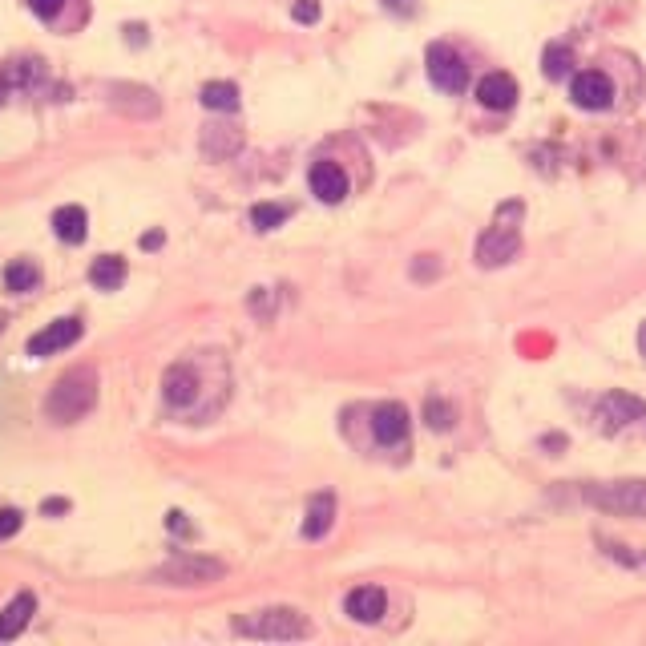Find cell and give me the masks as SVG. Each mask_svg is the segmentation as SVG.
<instances>
[{"instance_id": "obj_2", "label": "cell", "mask_w": 646, "mask_h": 646, "mask_svg": "<svg viewBox=\"0 0 646 646\" xmlns=\"http://www.w3.org/2000/svg\"><path fill=\"white\" fill-rule=\"evenodd\" d=\"M521 202H505L501 210H497V219H493V227L481 235V243H477V263L481 267H501V263H509L517 251H521V231H517V223H521Z\"/></svg>"}, {"instance_id": "obj_20", "label": "cell", "mask_w": 646, "mask_h": 646, "mask_svg": "<svg viewBox=\"0 0 646 646\" xmlns=\"http://www.w3.org/2000/svg\"><path fill=\"white\" fill-rule=\"evenodd\" d=\"M122 279H126V259H118V255H101V259L89 267V283H93L97 291H118Z\"/></svg>"}, {"instance_id": "obj_10", "label": "cell", "mask_w": 646, "mask_h": 646, "mask_svg": "<svg viewBox=\"0 0 646 646\" xmlns=\"http://www.w3.org/2000/svg\"><path fill=\"white\" fill-rule=\"evenodd\" d=\"M307 182H311V194L319 202H344L348 198V174L336 162H315Z\"/></svg>"}, {"instance_id": "obj_3", "label": "cell", "mask_w": 646, "mask_h": 646, "mask_svg": "<svg viewBox=\"0 0 646 646\" xmlns=\"http://www.w3.org/2000/svg\"><path fill=\"white\" fill-rule=\"evenodd\" d=\"M239 634L247 638H271V642H291V638H307L311 626L299 610H287V606H275V610H259V614H247L235 622Z\"/></svg>"}, {"instance_id": "obj_17", "label": "cell", "mask_w": 646, "mask_h": 646, "mask_svg": "<svg viewBox=\"0 0 646 646\" xmlns=\"http://www.w3.org/2000/svg\"><path fill=\"white\" fill-rule=\"evenodd\" d=\"M332 521H336V497L332 493H315L311 497V505H307V517H303V537H323L332 529Z\"/></svg>"}, {"instance_id": "obj_29", "label": "cell", "mask_w": 646, "mask_h": 646, "mask_svg": "<svg viewBox=\"0 0 646 646\" xmlns=\"http://www.w3.org/2000/svg\"><path fill=\"white\" fill-rule=\"evenodd\" d=\"M65 509H69V501H61V497H53V501L41 505V513H49V517H53V513H65Z\"/></svg>"}, {"instance_id": "obj_27", "label": "cell", "mask_w": 646, "mask_h": 646, "mask_svg": "<svg viewBox=\"0 0 646 646\" xmlns=\"http://www.w3.org/2000/svg\"><path fill=\"white\" fill-rule=\"evenodd\" d=\"M291 17H295L299 25H311V21H319V5H315V0H295Z\"/></svg>"}, {"instance_id": "obj_16", "label": "cell", "mask_w": 646, "mask_h": 646, "mask_svg": "<svg viewBox=\"0 0 646 646\" xmlns=\"http://www.w3.org/2000/svg\"><path fill=\"white\" fill-rule=\"evenodd\" d=\"M33 610H37V598H33V594H17V598H13L5 610H0V642L17 638V634L29 626Z\"/></svg>"}, {"instance_id": "obj_11", "label": "cell", "mask_w": 646, "mask_h": 646, "mask_svg": "<svg viewBox=\"0 0 646 646\" xmlns=\"http://www.w3.org/2000/svg\"><path fill=\"white\" fill-rule=\"evenodd\" d=\"M642 412H646V404L638 396H630V392H606L602 404H598V420L610 428V433L622 428V424H630V420H642Z\"/></svg>"}, {"instance_id": "obj_24", "label": "cell", "mask_w": 646, "mask_h": 646, "mask_svg": "<svg viewBox=\"0 0 646 646\" xmlns=\"http://www.w3.org/2000/svg\"><path fill=\"white\" fill-rule=\"evenodd\" d=\"M424 420H428V428H437V433H449L453 420H457V412H453V404H449V400L428 396V404H424Z\"/></svg>"}, {"instance_id": "obj_19", "label": "cell", "mask_w": 646, "mask_h": 646, "mask_svg": "<svg viewBox=\"0 0 646 646\" xmlns=\"http://www.w3.org/2000/svg\"><path fill=\"white\" fill-rule=\"evenodd\" d=\"M198 101L206 105V110H214V114H235L239 110V85H231V81H210V85H202Z\"/></svg>"}, {"instance_id": "obj_22", "label": "cell", "mask_w": 646, "mask_h": 646, "mask_svg": "<svg viewBox=\"0 0 646 646\" xmlns=\"http://www.w3.org/2000/svg\"><path fill=\"white\" fill-rule=\"evenodd\" d=\"M542 69H546V77H550V81L570 77V69H574V53H570V45H546Z\"/></svg>"}, {"instance_id": "obj_14", "label": "cell", "mask_w": 646, "mask_h": 646, "mask_svg": "<svg viewBox=\"0 0 646 646\" xmlns=\"http://www.w3.org/2000/svg\"><path fill=\"white\" fill-rule=\"evenodd\" d=\"M53 235H57L61 243H69V247L85 243V235H89V214H85L81 206H61V210L53 214Z\"/></svg>"}, {"instance_id": "obj_6", "label": "cell", "mask_w": 646, "mask_h": 646, "mask_svg": "<svg viewBox=\"0 0 646 646\" xmlns=\"http://www.w3.org/2000/svg\"><path fill=\"white\" fill-rule=\"evenodd\" d=\"M428 81L445 93H465L469 85V65L449 49V45H428Z\"/></svg>"}, {"instance_id": "obj_4", "label": "cell", "mask_w": 646, "mask_h": 646, "mask_svg": "<svg viewBox=\"0 0 646 646\" xmlns=\"http://www.w3.org/2000/svg\"><path fill=\"white\" fill-rule=\"evenodd\" d=\"M582 497L602 513L622 517H646V481H610V485H586Z\"/></svg>"}, {"instance_id": "obj_31", "label": "cell", "mask_w": 646, "mask_h": 646, "mask_svg": "<svg viewBox=\"0 0 646 646\" xmlns=\"http://www.w3.org/2000/svg\"><path fill=\"white\" fill-rule=\"evenodd\" d=\"M9 89H13V85H9V77H5V73H0V101H5V97H9Z\"/></svg>"}, {"instance_id": "obj_25", "label": "cell", "mask_w": 646, "mask_h": 646, "mask_svg": "<svg viewBox=\"0 0 646 646\" xmlns=\"http://www.w3.org/2000/svg\"><path fill=\"white\" fill-rule=\"evenodd\" d=\"M5 77H9V85H21V89H29L37 77H41V61H13L9 69H5Z\"/></svg>"}, {"instance_id": "obj_8", "label": "cell", "mask_w": 646, "mask_h": 646, "mask_svg": "<svg viewBox=\"0 0 646 646\" xmlns=\"http://www.w3.org/2000/svg\"><path fill=\"white\" fill-rule=\"evenodd\" d=\"M570 97H574L578 110H590V114L610 110V101H614V81H610L602 69H586V73L574 77Z\"/></svg>"}, {"instance_id": "obj_26", "label": "cell", "mask_w": 646, "mask_h": 646, "mask_svg": "<svg viewBox=\"0 0 646 646\" xmlns=\"http://www.w3.org/2000/svg\"><path fill=\"white\" fill-rule=\"evenodd\" d=\"M21 509H0V542H5V537H13L17 529H21Z\"/></svg>"}, {"instance_id": "obj_9", "label": "cell", "mask_w": 646, "mask_h": 646, "mask_svg": "<svg viewBox=\"0 0 646 646\" xmlns=\"http://www.w3.org/2000/svg\"><path fill=\"white\" fill-rule=\"evenodd\" d=\"M372 437H376V445H388V449L404 445V437H408V408L396 404V400L380 404L372 412Z\"/></svg>"}, {"instance_id": "obj_12", "label": "cell", "mask_w": 646, "mask_h": 646, "mask_svg": "<svg viewBox=\"0 0 646 646\" xmlns=\"http://www.w3.org/2000/svg\"><path fill=\"white\" fill-rule=\"evenodd\" d=\"M162 396H166L170 408H190L198 400V372H194V364H174L166 372V380H162Z\"/></svg>"}, {"instance_id": "obj_1", "label": "cell", "mask_w": 646, "mask_h": 646, "mask_svg": "<svg viewBox=\"0 0 646 646\" xmlns=\"http://www.w3.org/2000/svg\"><path fill=\"white\" fill-rule=\"evenodd\" d=\"M93 404H97V372H93V368H73V372H65V376L53 384V392H49V400H45V412H49V420H57V424H73V420H81Z\"/></svg>"}, {"instance_id": "obj_7", "label": "cell", "mask_w": 646, "mask_h": 646, "mask_svg": "<svg viewBox=\"0 0 646 646\" xmlns=\"http://www.w3.org/2000/svg\"><path fill=\"white\" fill-rule=\"evenodd\" d=\"M81 319L77 315H65V319H53L49 328H41L33 340H29V356H37V360H45V356H57V352H65V348H73L77 340H81Z\"/></svg>"}, {"instance_id": "obj_30", "label": "cell", "mask_w": 646, "mask_h": 646, "mask_svg": "<svg viewBox=\"0 0 646 646\" xmlns=\"http://www.w3.org/2000/svg\"><path fill=\"white\" fill-rule=\"evenodd\" d=\"M142 247H146V251L162 247V231H150V235H142Z\"/></svg>"}, {"instance_id": "obj_28", "label": "cell", "mask_w": 646, "mask_h": 646, "mask_svg": "<svg viewBox=\"0 0 646 646\" xmlns=\"http://www.w3.org/2000/svg\"><path fill=\"white\" fill-rule=\"evenodd\" d=\"M29 9H33L41 21H53V17L65 9V0H29Z\"/></svg>"}, {"instance_id": "obj_23", "label": "cell", "mask_w": 646, "mask_h": 646, "mask_svg": "<svg viewBox=\"0 0 646 646\" xmlns=\"http://www.w3.org/2000/svg\"><path fill=\"white\" fill-rule=\"evenodd\" d=\"M287 223V206H275V202H259L251 206V227L255 231H275Z\"/></svg>"}, {"instance_id": "obj_32", "label": "cell", "mask_w": 646, "mask_h": 646, "mask_svg": "<svg viewBox=\"0 0 646 646\" xmlns=\"http://www.w3.org/2000/svg\"><path fill=\"white\" fill-rule=\"evenodd\" d=\"M638 344H642V356H646V323H642V332H638Z\"/></svg>"}, {"instance_id": "obj_33", "label": "cell", "mask_w": 646, "mask_h": 646, "mask_svg": "<svg viewBox=\"0 0 646 646\" xmlns=\"http://www.w3.org/2000/svg\"><path fill=\"white\" fill-rule=\"evenodd\" d=\"M642 562H646V558H642Z\"/></svg>"}, {"instance_id": "obj_13", "label": "cell", "mask_w": 646, "mask_h": 646, "mask_svg": "<svg viewBox=\"0 0 646 646\" xmlns=\"http://www.w3.org/2000/svg\"><path fill=\"white\" fill-rule=\"evenodd\" d=\"M477 101L485 105V110H513V101H517V81L509 73H489L481 77L477 85Z\"/></svg>"}, {"instance_id": "obj_18", "label": "cell", "mask_w": 646, "mask_h": 646, "mask_svg": "<svg viewBox=\"0 0 646 646\" xmlns=\"http://www.w3.org/2000/svg\"><path fill=\"white\" fill-rule=\"evenodd\" d=\"M243 146V134L235 126H206L202 130V154L206 158H231Z\"/></svg>"}, {"instance_id": "obj_15", "label": "cell", "mask_w": 646, "mask_h": 646, "mask_svg": "<svg viewBox=\"0 0 646 646\" xmlns=\"http://www.w3.org/2000/svg\"><path fill=\"white\" fill-rule=\"evenodd\" d=\"M384 606H388V598H384L380 586H360V590L348 594V614L356 622H380L384 618Z\"/></svg>"}, {"instance_id": "obj_5", "label": "cell", "mask_w": 646, "mask_h": 646, "mask_svg": "<svg viewBox=\"0 0 646 646\" xmlns=\"http://www.w3.org/2000/svg\"><path fill=\"white\" fill-rule=\"evenodd\" d=\"M223 574H227L223 562L202 558V554H178V558H170L166 566L154 570V582H162V586H210Z\"/></svg>"}, {"instance_id": "obj_21", "label": "cell", "mask_w": 646, "mask_h": 646, "mask_svg": "<svg viewBox=\"0 0 646 646\" xmlns=\"http://www.w3.org/2000/svg\"><path fill=\"white\" fill-rule=\"evenodd\" d=\"M5 287H9L13 295H29V291H37V287H41V267H37L33 259H17V263H9V267H5Z\"/></svg>"}]
</instances>
